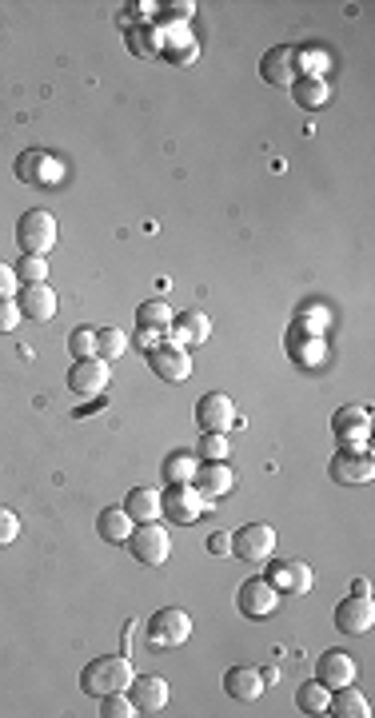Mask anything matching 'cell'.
<instances>
[{
  "label": "cell",
  "mask_w": 375,
  "mask_h": 718,
  "mask_svg": "<svg viewBox=\"0 0 375 718\" xmlns=\"http://www.w3.org/2000/svg\"><path fill=\"white\" fill-rule=\"evenodd\" d=\"M328 96H332V88H328V80H324V76H300V80L292 84V100H296L300 108H308V112L324 108V104H328Z\"/></svg>",
  "instance_id": "83f0119b"
},
{
  "label": "cell",
  "mask_w": 375,
  "mask_h": 718,
  "mask_svg": "<svg viewBox=\"0 0 375 718\" xmlns=\"http://www.w3.org/2000/svg\"><path fill=\"white\" fill-rule=\"evenodd\" d=\"M20 308H16V296L12 300H0V336H8V332H16L20 328Z\"/></svg>",
  "instance_id": "8d00e7d4"
},
{
  "label": "cell",
  "mask_w": 375,
  "mask_h": 718,
  "mask_svg": "<svg viewBox=\"0 0 375 718\" xmlns=\"http://www.w3.org/2000/svg\"><path fill=\"white\" fill-rule=\"evenodd\" d=\"M16 272H12V264H0V300H12L16 296Z\"/></svg>",
  "instance_id": "f35d334b"
},
{
  "label": "cell",
  "mask_w": 375,
  "mask_h": 718,
  "mask_svg": "<svg viewBox=\"0 0 375 718\" xmlns=\"http://www.w3.org/2000/svg\"><path fill=\"white\" fill-rule=\"evenodd\" d=\"M192 455H196L200 463H224V459L232 455V447H228V435H216V431H204Z\"/></svg>",
  "instance_id": "4dcf8cb0"
},
{
  "label": "cell",
  "mask_w": 375,
  "mask_h": 718,
  "mask_svg": "<svg viewBox=\"0 0 375 718\" xmlns=\"http://www.w3.org/2000/svg\"><path fill=\"white\" fill-rule=\"evenodd\" d=\"M128 699H132L136 715H160L168 707L172 691H168V679H160V675H136L128 683Z\"/></svg>",
  "instance_id": "9a60e30c"
},
{
  "label": "cell",
  "mask_w": 375,
  "mask_h": 718,
  "mask_svg": "<svg viewBox=\"0 0 375 718\" xmlns=\"http://www.w3.org/2000/svg\"><path fill=\"white\" fill-rule=\"evenodd\" d=\"M144 639L152 651H176L192 639V615L180 607H160L148 623H144Z\"/></svg>",
  "instance_id": "7a4b0ae2"
},
{
  "label": "cell",
  "mask_w": 375,
  "mask_h": 718,
  "mask_svg": "<svg viewBox=\"0 0 375 718\" xmlns=\"http://www.w3.org/2000/svg\"><path fill=\"white\" fill-rule=\"evenodd\" d=\"M196 423H200V431L228 435L232 427H240V415H236V403H232L224 391H208V395L196 403Z\"/></svg>",
  "instance_id": "8fae6325"
},
{
  "label": "cell",
  "mask_w": 375,
  "mask_h": 718,
  "mask_svg": "<svg viewBox=\"0 0 375 718\" xmlns=\"http://www.w3.org/2000/svg\"><path fill=\"white\" fill-rule=\"evenodd\" d=\"M224 695L236 703H256L264 695V679L256 667H228L224 671Z\"/></svg>",
  "instance_id": "7402d4cb"
},
{
  "label": "cell",
  "mask_w": 375,
  "mask_h": 718,
  "mask_svg": "<svg viewBox=\"0 0 375 718\" xmlns=\"http://www.w3.org/2000/svg\"><path fill=\"white\" fill-rule=\"evenodd\" d=\"M68 352H72V359L96 356V328H88V324L72 328V332H68Z\"/></svg>",
  "instance_id": "836d02e7"
},
{
  "label": "cell",
  "mask_w": 375,
  "mask_h": 718,
  "mask_svg": "<svg viewBox=\"0 0 375 718\" xmlns=\"http://www.w3.org/2000/svg\"><path fill=\"white\" fill-rule=\"evenodd\" d=\"M148 367L164 383H184L192 375V352L172 344V340H160L156 348H148Z\"/></svg>",
  "instance_id": "30bf717a"
},
{
  "label": "cell",
  "mask_w": 375,
  "mask_h": 718,
  "mask_svg": "<svg viewBox=\"0 0 375 718\" xmlns=\"http://www.w3.org/2000/svg\"><path fill=\"white\" fill-rule=\"evenodd\" d=\"M12 272H16L20 284H44L48 280V260L44 256H20Z\"/></svg>",
  "instance_id": "d6a6232c"
},
{
  "label": "cell",
  "mask_w": 375,
  "mask_h": 718,
  "mask_svg": "<svg viewBox=\"0 0 375 718\" xmlns=\"http://www.w3.org/2000/svg\"><path fill=\"white\" fill-rule=\"evenodd\" d=\"M328 715L336 718H368L372 715V703L356 691V683H348V687H336L332 691V699H328Z\"/></svg>",
  "instance_id": "484cf974"
},
{
  "label": "cell",
  "mask_w": 375,
  "mask_h": 718,
  "mask_svg": "<svg viewBox=\"0 0 375 718\" xmlns=\"http://www.w3.org/2000/svg\"><path fill=\"white\" fill-rule=\"evenodd\" d=\"M352 595H372V583L368 579H352Z\"/></svg>",
  "instance_id": "60d3db41"
},
{
  "label": "cell",
  "mask_w": 375,
  "mask_h": 718,
  "mask_svg": "<svg viewBox=\"0 0 375 718\" xmlns=\"http://www.w3.org/2000/svg\"><path fill=\"white\" fill-rule=\"evenodd\" d=\"M168 336H172V344H180V348H200V344L212 340V320H208L204 312H184V316L172 320Z\"/></svg>",
  "instance_id": "44dd1931"
},
{
  "label": "cell",
  "mask_w": 375,
  "mask_h": 718,
  "mask_svg": "<svg viewBox=\"0 0 375 718\" xmlns=\"http://www.w3.org/2000/svg\"><path fill=\"white\" fill-rule=\"evenodd\" d=\"M368 423H372L368 407H340L336 419H332L340 447L344 451H368Z\"/></svg>",
  "instance_id": "5bb4252c"
},
{
  "label": "cell",
  "mask_w": 375,
  "mask_h": 718,
  "mask_svg": "<svg viewBox=\"0 0 375 718\" xmlns=\"http://www.w3.org/2000/svg\"><path fill=\"white\" fill-rule=\"evenodd\" d=\"M128 352V336H124V328H96V356L100 359H120Z\"/></svg>",
  "instance_id": "1f68e13d"
},
{
  "label": "cell",
  "mask_w": 375,
  "mask_h": 718,
  "mask_svg": "<svg viewBox=\"0 0 375 718\" xmlns=\"http://www.w3.org/2000/svg\"><path fill=\"white\" fill-rule=\"evenodd\" d=\"M196 467H200V459H196V455H188V451H176V455H168V459H164L160 475H164V483H192Z\"/></svg>",
  "instance_id": "f546056e"
},
{
  "label": "cell",
  "mask_w": 375,
  "mask_h": 718,
  "mask_svg": "<svg viewBox=\"0 0 375 718\" xmlns=\"http://www.w3.org/2000/svg\"><path fill=\"white\" fill-rule=\"evenodd\" d=\"M124 547H128V555H132L136 563H144V567H164L168 555H172V539H168V531H164L160 523H136Z\"/></svg>",
  "instance_id": "5b68a950"
},
{
  "label": "cell",
  "mask_w": 375,
  "mask_h": 718,
  "mask_svg": "<svg viewBox=\"0 0 375 718\" xmlns=\"http://www.w3.org/2000/svg\"><path fill=\"white\" fill-rule=\"evenodd\" d=\"M124 511L132 523H156L160 519V491L156 487H132L124 499Z\"/></svg>",
  "instance_id": "d4e9b609"
},
{
  "label": "cell",
  "mask_w": 375,
  "mask_h": 718,
  "mask_svg": "<svg viewBox=\"0 0 375 718\" xmlns=\"http://www.w3.org/2000/svg\"><path fill=\"white\" fill-rule=\"evenodd\" d=\"M108 383H112V363L108 359L88 356L68 367V391L80 395V399H96L100 391H108Z\"/></svg>",
  "instance_id": "52a82bcc"
},
{
  "label": "cell",
  "mask_w": 375,
  "mask_h": 718,
  "mask_svg": "<svg viewBox=\"0 0 375 718\" xmlns=\"http://www.w3.org/2000/svg\"><path fill=\"white\" fill-rule=\"evenodd\" d=\"M168 8H172V20H188V16L196 12V4H184V0H180V4H168Z\"/></svg>",
  "instance_id": "ab89813d"
},
{
  "label": "cell",
  "mask_w": 375,
  "mask_h": 718,
  "mask_svg": "<svg viewBox=\"0 0 375 718\" xmlns=\"http://www.w3.org/2000/svg\"><path fill=\"white\" fill-rule=\"evenodd\" d=\"M172 320H176V312H172V304L168 300H144L140 308H136V328H144V332H156V336H168V328H172Z\"/></svg>",
  "instance_id": "cb8c5ba5"
},
{
  "label": "cell",
  "mask_w": 375,
  "mask_h": 718,
  "mask_svg": "<svg viewBox=\"0 0 375 718\" xmlns=\"http://www.w3.org/2000/svg\"><path fill=\"white\" fill-rule=\"evenodd\" d=\"M156 52H160L168 64H176V68H188V64H196V56H200V44H196V36H188V32H176V36H168L164 44H156Z\"/></svg>",
  "instance_id": "4316f807"
},
{
  "label": "cell",
  "mask_w": 375,
  "mask_h": 718,
  "mask_svg": "<svg viewBox=\"0 0 375 718\" xmlns=\"http://www.w3.org/2000/svg\"><path fill=\"white\" fill-rule=\"evenodd\" d=\"M300 48H288V44H280V48H272L264 60H260V76L268 80V84H276V88H292L296 80H300Z\"/></svg>",
  "instance_id": "4fadbf2b"
},
{
  "label": "cell",
  "mask_w": 375,
  "mask_h": 718,
  "mask_svg": "<svg viewBox=\"0 0 375 718\" xmlns=\"http://www.w3.org/2000/svg\"><path fill=\"white\" fill-rule=\"evenodd\" d=\"M328 699H332V691L316 679L296 687V711H304V715H328Z\"/></svg>",
  "instance_id": "f1b7e54d"
},
{
  "label": "cell",
  "mask_w": 375,
  "mask_h": 718,
  "mask_svg": "<svg viewBox=\"0 0 375 718\" xmlns=\"http://www.w3.org/2000/svg\"><path fill=\"white\" fill-rule=\"evenodd\" d=\"M192 487L212 503V499H220V495H228V491L236 487V475H232L228 459H224V463H200L196 475H192Z\"/></svg>",
  "instance_id": "ffe728a7"
},
{
  "label": "cell",
  "mask_w": 375,
  "mask_h": 718,
  "mask_svg": "<svg viewBox=\"0 0 375 718\" xmlns=\"http://www.w3.org/2000/svg\"><path fill=\"white\" fill-rule=\"evenodd\" d=\"M132 527H136V523L128 519L124 507H104L100 519H96V535H100L104 543H112V547H124L128 535H132Z\"/></svg>",
  "instance_id": "603a6c76"
},
{
  "label": "cell",
  "mask_w": 375,
  "mask_h": 718,
  "mask_svg": "<svg viewBox=\"0 0 375 718\" xmlns=\"http://www.w3.org/2000/svg\"><path fill=\"white\" fill-rule=\"evenodd\" d=\"M16 180L20 184H36V188H52V184L64 180V164L52 152H44V148H28L16 160Z\"/></svg>",
  "instance_id": "ba28073f"
},
{
  "label": "cell",
  "mask_w": 375,
  "mask_h": 718,
  "mask_svg": "<svg viewBox=\"0 0 375 718\" xmlns=\"http://www.w3.org/2000/svg\"><path fill=\"white\" fill-rule=\"evenodd\" d=\"M375 623L372 595H348L336 607V631L340 635H368Z\"/></svg>",
  "instance_id": "e0dca14e"
},
{
  "label": "cell",
  "mask_w": 375,
  "mask_h": 718,
  "mask_svg": "<svg viewBox=\"0 0 375 718\" xmlns=\"http://www.w3.org/2000/svg\"><path fill=\"white\" fill-rule=\"evenodd\" d=\"M132 715H136V707H132L128 691H112V695L100 699V718H132Z\"/></svg>",
  "instance_id": "e575fe53"
},
{
  "label": "cell",
  "mask_w": 375,
  "mask_h": 718,
  "mask_svg": "<svg viewBox=\"0 0 375 718\" xmlns=\"http://www.w3.org/2000/svg\"><path fill=\"white\" fill-rule=\"evenodd\" d=\"M260 679H264V687H272V683H280V675H276V667H264V671H260Z\"/></svg>",
  "instance_id": "b9f144b4"
},
{
  "label": "cell",
  "mask_w": 375,
  "mask_h": 718,
  "mask_svg": "<svg viewBox=\"0 0 375 718\" xmlns=\"http://www.w3.org/2000/svg\"><path fill=\"white\" fill-rule=\"evenodd\" d=\"M236 607H240L244 619L264 623V619L276 615V607H280V591H276L268 579H248V583H240V591H236Z\"/></svg>",
  "instance_id": "9c48e42d"
},
{
  "label": "cell",
  "mask_w": 375,
  "mask_h": 718,
  "mask_svg": "<svg viewBox=\"0 0 375 718\" xmlns=\"http://www.w3.org/2000/svg\"><path fill=\"white\" fill-rule=\"evenodd\" d=\"M16 539H20V515L12 507H0V547H8Z\"/></svg>",
  "instance_id": "d590c367"
},
{
  "label": "cell",
  "mask_w": 375,
  "mask_h": 718,
  "mask_svg": "<svg viewBox=\"0 0 375 718\" xmlns=\"http://www.w3.org/2000/svg\"><path fill=\"white\" fill-rule=\"evenodd\" d=\"M328 475L336 487H364V483H372L375 459L368 451H344L340 447V455H332V463H328Z\"/></svg>",
  "instance_id": "7c38bea8"
},
{
  "label": "cell",
  "mask_w": 375,
  "mask_h": 718,
  "mask_svg": "<svg viewBox=\"0 0 375 718\" xmlns=\"http://www.w3.org/2000/svg\"><path fill=\"white\" fill-rule=\"evenodd\" d=\"M356 675H360V671H356V659H352L348 651H324L320 663H316V683H324L328 691L356 683Z\"/></svg>",
  "instance_id": "d6986e66"
},
{
  "label": "cell",
  "mask_w": 375,
  "mask_h": 718,
  "mask_svg": "<svg viewBox=\"0 0 375 718\" xmlns=\"http://www.w3.org/2000/svg\"><path fill=\"white\" fill-rule=\"evenodd\" d=\"M204 507H208V499H204L192 483H168V487L160 491V515H164L168 523H176V527H196L200 515H204Z\"/></svg>",
  "instance_id": "3957f363"
},
{
  "label": "cell",
  "mask_w": 375,
  "mask_h": 718,
  "mask_svg": "<svg viewBox=\"0 0 375 718\" xmlns=\"http://www.w3.org/2000/svg\"><path fill=\"white\" fill-rule=\"evenodd\" d=\"M132 679H136V671H132V659H128V655H100V659H92V663L84 667L80 691L92 695V699H104V695H112V691H128Z\"/></svg>",
  "instance_id": "6da1fadb"
},
{
  "label": "cell",
  "mask_w": 375,
  "mask_h": 718,
  "mask_svg": "<svg viewBox=\"0 0 375 718\" xmlns=\"http://www.w3.org/2000/svg\"><path fill=\"white\" fill-rule=\"evenodd\" d=\"M268 583L280 591V595H308L312 591V583H316V575H312V567L308 563H300V559H276L272 563V571H268Z\"/></svg>",
  "instance_id": "2e32d148"
},
{
  "label": "cell",
  "mask_w": 375,
  "mask_h": 718,
  "mask_svg": "<svg viewBox=\"0 0 375 718\" xmlns=\"http://www.w3.org/2000/svg\"><path fill=\"white\" fill-rule=\"evenodd\" d=\"M16 308H20V316L32 320V324H48V320L56 316V292H52L48 284H24V288L16 292Z\"/></svg>",
  "instance_id": "ac0fdd59"
},
{
  "label": "cell",
  "mask_w": 375,
  "mask_h": 718,
  "mask_svg": "<svg viewBox=\"0 0 375 718\" xmlns=\"http://www.w3.org/2000/svg\"><path fill=\"white\" fill-rule=\"evenodd\" d=\"M208 555H216V559L232 555V535H228V531H212V535H208Z\"/></svg>",
  "instance_id": "74e56055"
},
{
  "label": "cell",
  "mask_w": 375,
  "mask_h": 718,
  "mask_svg": "<svg viewBox=\"0 0 375 718\" xmlns=\"http://www.w3.org/2000/svg\"><path fill=\"white\" fill-rule=\"evenodd\" d=\"M16 244L24 256H48L56 248V216L44 208H32L16 220Z\"/></svg>",
  "instance_id": "277c9868"
},
{
  "label": "cell",
  "mask_w": 375,
  "mask_h": 718,
  "mask_svg": "<svg viewBox=\"0 0 375 718\" xmlns=\"http://www.w3.org/2000/svg\"><path fill=\"white\" fill-rule=\"evenodd\" d=\"M276 551V531L268 523H244L236 535H232V555L244 559L248 567H260L268 563Z\"/></svg>",
  "instance_id": "8992f818"
}]
</instances>
